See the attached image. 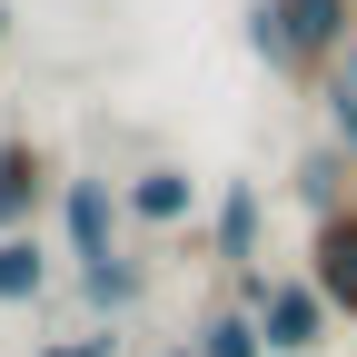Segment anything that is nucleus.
I'll return each instance as SVG.
<instances>
[{"instance_id":"f257e3e1","label":"nucleus","mask_w":357,"mask_h":357,"mask_svg":"<svg viewBox=\"0 0 357 357\" xmlns=\"http://www.w3.org/2000/svg\"><path fill=\"white\" fill-rule=\"evenodd\" d=\"M347 40H357V0H248V50L288 89H328Z\"/></svg>"},{"instance_id":"f03ea898","label":"nucleus","mask_w":357,"mask_h":357,"mask_svg":"<svg viewBox=\"0 0 357 357\" xmlns=\"http://www.w3.org/2000/svg\"><path fill=\"white\" fill-rule=\"evenodd\" d=\"M238 307L258 318V347H268V357H318L328 328H337L328 298L307 288L298 268H258V278H238Z\"/></svg>"},{"instance_id":"7ed1b4c3","label":"nucleus","mask_w":357,"mask_h":357,"mask_svg":"<svg viewBox=\"0 0 357 357\" xmlns=\"http://www.w3.org/2000/svg\"><path fill=\"white\" fill-rule=\"evenodd\" d=\"M119 178H100V169H60V238H70V258L79 268H109L119 258Z\"/></svg>"},{"instance_id":"20e7f679","label":"nucleus","mask_w":357,"mask_h":357,"mask_svg":"<svg viewBox=\"0 0 357 357\" xmlns=\"http://www.w3.org/2000/svg\"><path fill=\"white\" fill-rule=\"evenodd\" d=\"M268 248V189L258 178H218V199H208V258L229 268V278H258V258Z\"/></svg>"},{"instance_id":"39448f33","label":"nucleus","mask_w":357,"mask_h":357,"mask_svg":"<svg viewBox=\"0 0 357 357\" xmlns=\"http://www.w3.org/2000/svg\"><path fill=\"white\" fill-rule=\"evenodd\" d=\"M60 199V159L30 139V129H10L0 139V238H20V229H40V208Z\"/></svg>"},{"instance_id":"423d86ee","label":"nucleus","mask_w":357,"mask_h":357,"mask_svg":"<svg viewBox=\"0 0 357 357\" xmlns=\"http://www.w3.org/2000/svg\"><path fill=\"white\" fill-rule=\"evenodd\" d=\"M298 278L328 298V318H347V328H357V199H347V208H328L318 229H307V268H298Z\"/></svg>"},{"instance_id":"0eeeda50","label":"nucleus","mask_w":357,"mask_h":357,"mask_svg":"<svg viewBox=\"0 0 357 357\" xmlns=\"http://www.w3.org/2000/svg\"><path fill=\"white\" fill-rule=\"evenodd\" d=\"M119 218H129V229H199V178L178 169V159L129 169L119 178Z\"/></svg>"},{"instance_id":"6e6552de","label":"nucleus","mask_w":357,"mask_h":357,"mask_svg":"<svg viewBox=\"0 0 357 357\" xmlns=\"http://www.w3.org/2000/svg\"><path fill=\"white\" fill-rule=\"evenodd\" d=\"M79 298H89V318H100V328H119L129 318V307H139L149 298V258H109V268H79Z\"/></svg>"},{"instance_id":"1a4fd4ad","label":"nucleus","mask_w":357,"mask_h":357,"mask_svg":"<svg viewBox=\"0 0 357 357\" xmlns=\"http://www.w3.org/2000/svg\"><path fill=\"white\" fill-rule=\"evenodd\" d=\"M50 298V248H40V229L0 238V307H40Z\"/></svg>"},{"instance_id":"9d476101","label":"nucleus","mask_w":357,"mask_h":357,"mask_svg":"<svg viewBox=\"0 0 357 357\" xmlns=\"http://www.w3.org/2000/svg\"><path fill=\"white\" fill-rule=\"evenodd\" d=\"M189 357H268V347H258V318H248V307H238V298H218V307H199Z\"/></svg>"},{"instance_id":"9b49d317","label":"nucleus","mask_w":357,"mask_h":357,"mask_svg":"<svg viewBox=\"0 0 357 357\" xmlns=\"http://www.w3.org/2000/svg\"><path fill=\"white\" fill-rule=\"evenodd\" d=\"M298 199L318 208V218L347 208V159H337V149H307V159H298Z\"/></svg>"},{"instance_id":"f8f14e48","label":"nucleus","mask_w":357,"mask_h":357,"mask_svg":"<svg viewBox=\"0 0 357 357\" xmlns=\"http://www.w3.org/2000/svg\"><path fill=\"white\" fill-rule=\"evenodd\" d=\"M318 100H328V129H337V149L357 159V40H347V60L328 70V89H318Z\"/></svg>"},{"instance_id":"ddd939ff","label":"nucleus","mask_w":357,"mask_h":357,"mask_svg":"<svg viewBox=\"0 0 357 357\" xmlns=\"http://www.w3.org/2000/svg\"><path fill=\"white\" fill-rule=\"evenodd\" d=\"M30 357H119V328H79V337H40Z\"/></svg>"},{"instance_id":"4468645a","label":"nucleus","mask_w":357,"mask_h":357,"mask_svg":"<svg viewBox=\"0 0 357 357\" xmlns=\"http://www.w3.org/2000/svg\"><path fill=\"white\" fill-rule=\"evenodd\" d=\"M149 357H189V337H169V347H149Z\"/></svg>"},{"instance_id":"2eb2a0df","label":"nucleus","mask_w":357,"mask_h":357,"mask_svg":"<svg viewBox=\"0 0 357 357\" xmlns=\"http://www.w3.org/2000/svg\"><path fill=\"white\" fill-rule=\"evenodd\" d=\"M0 50H10V0H0Z\"/></svg>"}]
</instances>
